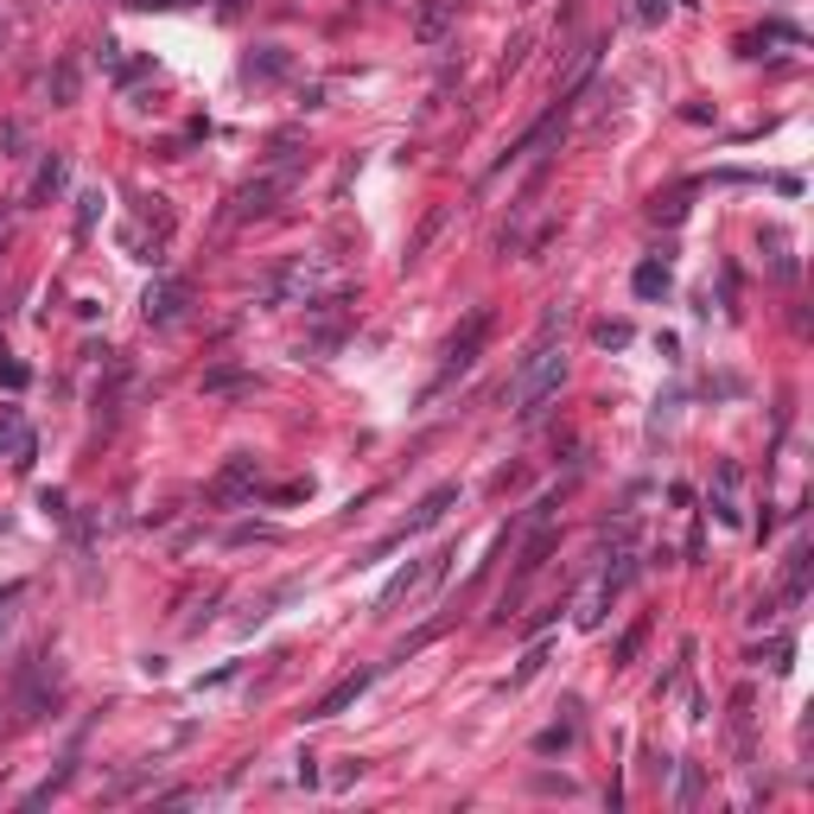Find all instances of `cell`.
I'll return each mask as SVG.
<instances>
[{"mask_svg": "<svg viewBox=\"0 0 814 814\" xmlns=\"http://www.w3.org/2000/svg\"><path fill=\"white\" fill-rule=\"evenodd\" d=\"M26 382H32V370H26V363H13V356L0 351V389H26Z\"/></svg>", "mask_w": 814, "mask_h": 814, "instance_id": "obj_12", "label": "cell"}, {"mask_svg": "<svg viewBox=\"0 0 814 814\" xmlns=\"http://www.w3.org/2000/svg\"><path fill=\"white\" fill-rule=\"evenodd\" d=\"M452 503H459V484H440L433 497H426V503L414 509V522H408V529H401L395 541H408V535H420V529H433V522H440V516H445Z\"/></svg>", "mask_w": 814, "mask_h": 814, "instance_id": "obj_7", "label": "cell"}, {"mask_svg": "<svg viewBox=\"0 0 814 814\" xmlns=\"http://www.w3.org/2000/svg\"><path fill=\"white\" fill-rule=\"evenodd\" d=\"M370 681H375V668H356V675H344V681L331 687L325 700L312 706V719H337L344 706H356V700H363V687H370Z\"/></svg>", "mask_w": 814, "mask_h": 814, "instance_id": "obj_4", "label": "cell"}, {"mask_svg": "<svg viewBox=\"0 0 814 814\" xmlns=\"http://www.w3.org/2000/svg\"><path fill=\"white\" fill-rule=\"evenodd\" d=\"M58 185H65V159H45L39 178H32V198H26V204H45L51 192H58Z\"/></svg>", "mask_w": 814, "mask_h": 814, "instance_id": "obj_9", "label": "cell"}, {"mask_svg": "<svg viewBox=\"0 0 814 814\" xmlns=\"http://www.w3.org/2000/svg\"><path fill=\"white\" fill-rule=\"evenodd\" d=\"M484 337H490V306H478L471 318H464V331H459V337L445 344V363H440V375H433V395H440L445 382H459V375L471 370L478 356H484Z\"/></svg>", "mask_w": 814, "mask_h": 814, "instance_id": "obj_2", "label": "cell"}, {"mask_svg": "<svg viewBox=\"0 0 814 814\" xmlns=\"http://www.w3.org/2000/svg\"><path fill=\"white\" fill-rule=\"evenodd\" d=\"M713 516L719 522H745V509H738V464H719V484H713Z\"/></svg>", "mask_w": 814, "mask_h": 814, "instance_id": "obj_6", "label": "cell"}, {"mask_svg": "<svg viewBox=\"0 0 814 814\" xmlns=\"http://www.w3.org/2000/svg\"><path fill=\"white\" fill-rule=\"evenodd\" d=\"M637 293H643V300H661V293H668V267H661V262H643L637 267Z\"/></svg>", "mask_w": 814, "mask_h": 814, "instance_id": "obj_10", "label": "cell"}, {"mask_svg": "<svg viewBox=\"0 0 814 814\" xmlns=\"http://www.w3.org/2000/svg\"><path fill=\"white\" fill-rule=\"evenodd\" d=\"M281 185H286V173H267V178H255V185H243V192H236V210H229V223L267 217V210H274V198H281Z\"/></svg>", "mask_w": 814, "mask_h": 814, "instance_id": "obj_3", "label": "cell"}, {"mask_svg": "<svg viewBox=\"0 0 814 814\" xmlns=\"http://www.w3.org/2000/svg\"><path fill=\"white\" fill-rule=\"evenodd\" d=\"M560 382H567V351H560V344H541V351L516 370V382H509V408H516V414H541V401L560 395Z\"/></svg>", "mask_w": 814, "mask_h": 814, "instance_id": "obj_1", "label": "cell"}, {"mask_svg": "<svg viewBox=\"0 0 814 814\" xmlns=\"http://www.w3.org/2000/svg\"><path fill=\"white\" fill-rule=\"evenodd\" d=\"M802 592H808V548L790 553V598H802Z\"/></svg>", "mask_w": 814, "mask_h": 814, "instance_id": "obj_11", "label": "cell"}, {"mask_svg": "<svg viewBox=\"0 0 814 814\" xmlns=\"http://www.w3.org/2000/svg\"><path fill=\"white\" fill-rule=\"evenodd\" d=\"M185 300H192V286H185V281L147 286V318H154V325H173L178 312H185Z\"/></svg>", "mask_w": 814, "mask_h": 814, "instance_id": "obj_5", "label": "cell"}, {"mask_svg": "<svg viewBox=\"0 0 814 814\" xmlns=\"http://www.w3.org/2000/svg\"><path fill=\"white\" fill-rule=\"evenodd\" d=\"M0 452H13V459H32V433H26L20 408H0Z\"/></svg>", "mask_w": 814, "mask_h": 814, "instance_id": "obj_8", "label": "cell"}, {"mask_svg": "<svg viewBox=\"0 0 814 814\" xmlns=\"http://www.w3.org/2000/svg\"><path fill=\"white\" fill-rule=\"evenodd\" d=\"M134 7H192V0H134Z\"/></svg>", "mask_w": 814, "mask_h": 814, "instance_id": "obj_14", "label": "cell"}, {"mask_svg": "<svg viewBox=\"0 0 814 814\" xmlns=\"http://www.w3.org/2000/svg\"><path fill=\"white\" fill-rule=\"evenodd\" d=\"M77 204H84V210H77V223H84V229H89V223H96V210H102V192H84V198H77Z\"/></svg>", "mask_w": 814, "mask_h": 814, "instance_id": "obj_13", "label": "cell"}]
</instances>
